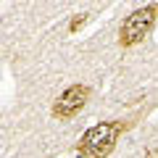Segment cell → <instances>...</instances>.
<instances>
[{"label": "cell", "instance_id": "obj_1", "mask_svg": "<svg viewBox=\"0 0 158 158\" xmlns=\"http://www.w3.org/2000/svg\"><path fill=\"white\" fill-rule=\"evenodd\" d=\"M129 127L132 121H100V124L90 127L77 145V156L79 158H108L116 148L121 132L129 129Z\"/></svg>", "mask_w": 158, "mask_h": 158}, {"label": "cell", "instance_id": "obj_2", "mask_svg": "<svg viewBox=\"0 0 158 158\" xmlns=\"http://www.w3.org/2000/svg\"><path fill=\"white\" fill-rule=\"evenodd\" d=\"M156 21H158V3H148V6L132 11L129 16L124 19L121 29H118V45H121V48L140 45L142 40L153 32Z\"/></svg>", "mask_w": 158, "mask_h": 158}, {"label": "cell", "instance_id": "obj_3", "mask_svg": "<svg viewBox=\"0 0 158 158\" xmlns=\"http://www.w3.org/2000/svg\"><path fill=\"white\" fill-rule=\"evenodd\" d=\"M87 100H90V87L87 85H71L53 100L50 113L58 121H69V118H74L82 108H85Z\"/></svg>", "mask_w": 158, "mask_h": 158}, {"label": "cell", "instance_id": "obj_4", "mask_svg": "<svg viewBox=\"0 0 158 158\" xmlns=\"http://www.w3.org/2000/svg\"><path fill=\"white\" fill-rule=\"evenodd\" d=\"M87 19H90L87 13H77V16H74L71 21H69V32H71V34H77L79 29H82V27L87 24Z\"/></svg>", "mask_w": 158, "mask_h": 158}, {"label": "cell", "instance_id": "obj_5", "mask_svg": "<svg viewBox=\"0 0 158 158\" xmlns=\"http://www.w3.org/2000/svg\"><path fill=\"white\" fill-rule=\"evenodd\" d=\"M145 158H158V148H148V150H145Z\"/></svg>", "mask_w": 158, "mask_h": 158}]
</instances>
